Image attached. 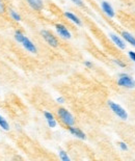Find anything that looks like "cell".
Masks as SVG:
<instances>
[{"mask_svg":"<svg viewBox=\"0 0 135 161\" xmlns=\"http://www.w3.org/2000/svg\"><path fill=\"white\" fill-rule=\"evenodd\" d=\"M5 12V8H4V4H3L2 0H0V14H3Z\"/></svg>","mask_w":135,"mask_h":161,"instance_id":"cell-20","label":"cell"},{"mask_svg":"<svg viewBox=\"0 0 135 161\" xmlns=\"http://www.w3.org/2000/svg\"><path fill=\"white\" fill-rule=\"evenodd\" d=\"M69 131L74 135V136L78 137V138H80V139H85V134L83 133V132L80 130V129L75 128V127H73V126H70Z\"/></svg>","mask_w":135,"mask_h":161,"instance_id":"cell-8","label":"cell"},{"mask_svg":"<svg viewBox=\"0 0 135 161\" xmlns=\"http://www.w3.org/2000/svg\"><path fill=\"white\" fill-rule=\"evenodd\" d=\"M113 63H117L118 66H120L121 68H125V67H126V64H125L124 63H122L121 60H118V59H113Z\"/></svg>","mask_w":135,"mask_h":161,"instance_id":"cell-19","label":"cell"},{"mask_svg":"<svg viewBox=\"0 0 135 161\" xmlns=\"http://www.w3.org/2000/svg\"><path fill=\"white\" fill-rule=\"evenodd\" d=\"M24 38H25V35L22 33L21 31H16V33H15V38H16V41L18 42V43H22L24 40Z\"/></svg>","mask_w":135,"mask_h":161,"instance_id":"cell-14","label":"cell"},{"mask_svg":"<svg viewBox=\"0 0 135 161\" xmlns=\"http://www.w3.org/2000/svg\"><path fill=\"white\" fill-rule=\"evenodd\" d=\"M128 54H129V57H130V58L132 59L133 62H135V52H133V51H130V52L128 53Z\"/></svg>","mask_w":135,"mask_h":161,"instance_id":"cell-23","label":"cell"},{"mask_svg":"<svg viewBox=\"0 0 135 161\" xmlns=\"http://www.w3.org/2000/svg\"><path fill=\"white\" fill-rule=\"evenodd\" d=\"M44 115H45V118H46V120H47V121L52 120V118H54L53 114H52V113H50V112H48V111H45V112H44Z\"/></svg>","mask_w":135,"mask_h":161,"instance_id":"cell-18","label":"cell"},{"mask_svg":"<svg viewBox=\"0 0 135 161\" xmlns=\"http://www.w3.org/2000/svg\"><path fill=\"white\" fill-rule=\"evenodd\" d=\"M55 28H56L57 33H58L62 38H71L70 31L68 30L67 28L63 26V25H62V24H56Z\"/></svg>","mask_w":135,"mask_h":161,"instance_id":"cell-6","label":"cell"},{"mask_svg":"<svg viewBox=\"0 0 135 161\" xmlns=\"http://www.w3.org/2000/svg\"><path fill=\"white\" fill-rule=\"evenodd\" d=\"M56 101L58 102V103H60V104H62V103H65V99L62 98V97H59V98L56 99Z\"/></svg>","mask_w":135,"mask_h":161,"instance_id":"cell-24","label":"cell"},{"mask_svg":"<svg viewBox=\"0 0 135 161\" xmlns=\"http://www.w3.org/2000/svg\"><path fill=\"white\" fill-rule=\"evenodd\" d=\"M47 123H48V126H49L50 128H55L56 127V121H55V118H52V120H49V121H47Z\"/></svg>","mask_w":135,"mask_h":161,"instance_id":"cell-17","label":"cell"},{"mask_svg":"<svg viewBox=\"0 0 135 161\" xmlns=\"http://www.w3.org/2000/svg\"><path fill=\"white\" fill-rule=\"evenodd\" d=\"M27 2L35 11H41L43 8V1L42 0H27Z\"/></svg>","mask_w":135,"mask_h":161,"instance_id":"cell-9","label":"cell"},{"mask_svg":"<svg viewBox=\"0 0 135 161\" xmlns=\"http://www.w3.org/2000/svg\"><path fill=\"white\" fill-rule=\"evenodd\" d=\"M59 157L62 161H70V157L67 155L65 151H59Z\"/></svg>","mask_w":135,"mask_h":161,"instance_id":"cell-16","label":"cell"},{"mask_svg":"<svg viewBox=\"0 0 135 161\" xmlns=\"http://www.w3.org/2000/svg\"><path fill=\"white\" fill-rule=\"evenodd\" d=\"M0 127H1L3 130H5V131H8L9 130V125L8 123L6 122V120L3 117H1L0 115Z\"/></svg>","mask_w":135,"mask_h":161,"instance_id":"cell-13","label":"cell"},{"mask_svg":"<svg viewBox=\"0 0 135 161\" xmlns=\"http://www.w3.org/2000/svg\"><path fill=\"white\" fill-rule=\"evenodd\" d=\"M120 148L123 151H127L128 150V147H127V144L125 143H120Z\"/></svg>","mask_w":135,"mask_h":161,"instance_id":"cell-21","label":"cell"},{"mask_svg":"<svg viewBox=\"0 0 135 161\" xmlns=\"http://www.w3.org/2000/svg\"><path fill=\"white\" fill-rule=\"evenodd\" d=\"M122 37H123L125 40L128 42V43L135 47V38L133 37L132 34L129 33V32H127V31H122Z\"/></svg>","mask_w":135,"mask_h":161,"instance_id":"cell-12","label":"cell"},{"mask_svg":"<svg viewBox=\"0 0 135 161\" xmlns=\"http://www.w3.org/2000/svg\"><path fill=\"white\" fill-rule=\"evenodd\" d=\"M57 113H58L59 118H62V121L65 123L67 126H73L74 124H75V120H74V117L72 114L70 113L69 111L67 110L65 108H59L58 111H57Z\"/></svg>","mask_w":135,"mask_h":161,"instance_id":"cell-2","label":"cell"},{"mask_svg":"<svg viewBox=\"0 0 135 161\" xmlns=\"http://www.w3.org/2000/svg\"><path fill=\"white\" fill-rule=\"evenodd\" d=\"M108 106H109V108H110L111 110L114 112V114H117L118 118H122V120L126 121L127 118H128L127 111L125 110V109L122 107V106H120L118 104H117V103H114V102H112V101H108Z\"/></svg>","mask_w":135,"mask_h":161,"instance_id":"cell-1","label":"cell"},{"mask_svg":"<svg viewBox=\"0 0 135 161\" xmlns=\"http://www.w3.org/2000/svg\"><path fill=\"white\" fill-rule=\"evenodd\" d=\"M118 85L124 86V88H135V81L129 75H127V74H121L120 78L118 80Z\"/></svg>","mask_w":135,"mask_h":161,"instance_id":"cell-3","label":"cell"},{"mask_svg":"<svg viewBox=\"0 0 135 161\" xmlns=\"http://www.w3.org/2000/svg\"><path fill=\"white\" fill-rule=\"evenodd\" d=\"M9 16H11V17L14 19L15 21H21V17H20V15L18 14L17 12H15L14 9H11V11H9Z\"/></svg>","mask_w":135,"mask_h":161,"instance_id":"cell-15","label":"cell"},{"mask_svg":"<svg viewBox=\"0 0 135 161\" xmlns=\"http://www.w3.org/2000/svg\"><path fill=\"white\" fill-rule=\"evenodd\" d=\"M110 38H111L112 42H113V43H114L115 45H117V46H118V48H121V49H125V47H126V45H125L124 42L121 40L120 37H118L117 34L111 33V34H110Z\"/></svg>","mask_w":135,"mask_h":161,"instance_id":"cell-10","label":"cell"},{"mask_svg":"<svg viewBox=\"0 0 135 161\" xmlns=\"http://www.w3.org/2000/svg\"><path fill=\"white\" fill-rule=\"evenodd\" d=\"M41 33H42V37H43L44 40L46 41L51 47H57V46H58V41H57V38L54 37V35L51 33L50 31L43 30Z\"/></svg>","mask_w":135,"mask_h":161,"instance_id":"cell-4","label":"cell"},{"mask_svg":"<svg viewBox=\"0 0 135 161\" xmlns=\"http://www.w3.org/2000/svg\"><path fill=\"white\" fill-rule=\"evenodd\" d=\"M84 64H85V66L88 67V68H92V63H89V62H85V63H84Z\"/></svg>","mask_w":135,"mask_h":161,"instance_id":"cell-25","label":"cell"},{"mask_svg":"<svg viewBox=\"0 0 135 161\" xmlns=\"http://www.w3.org/2000/svg\"><path fill=\"white\" fill-rule=\"evenodd\" d=\"M72 1L74 3H76L77 5H79V6H83L84 4H83V2H82V0H72Z\"/></svg>","mask_w":135,"mask_h":161,"instance_id":"cell-22","label":"cell"},{"mask_svg":"<svg viewBox=\"0 0 135 161\" xmlns=\"http://www.w3.org/2000/svg\"><path fill=\"white\" fill-rule=\"evenodd\" d=\"M102 9H103V12L105 13L106 15L108 16L109 18H113L114 17V11H113V8H112V6L109 4L108 2H106V1H103L102 2Z\"/></svg>","mask_w":135,"mask_h":161,"instance_id":"cell-7","label":"cell"},{"mask_svg":"<svg viewBox=\"0 0 135 161\" xmlns=\"http://www.w3.org/2000/svg\"><path fill=\"white\" fill-rule=\"evenodd\" d=\"M65 16L66 17L69 19V20H71L72 22H74L76 25H78V26H81L82 23H81V21H80V19L77 17V16H75L74 14H72V13H69V12H66L65 13Z\"/></svg>","mask_w":135,"mask_h":161,"instance_id":"cell-11","label":"cell"},{"mask_svg":"<svg viewBox=\"0 0 135 161\" xmlns=\"http://www.w3.org/2000/svg\"><path fill=\"white\" fill-rule=\"evenodd\" d=\"M21 44L23 45V47L28 51V52H31V53H37V52H38L37 47L34 46V44H33L32 42H31L28 38L25 37L24 40H23V42H22Z\"/></svg>","mask_w":135,"mask_h":161,"instance_id":"cell-5","label":"cell"}]
</instances>
